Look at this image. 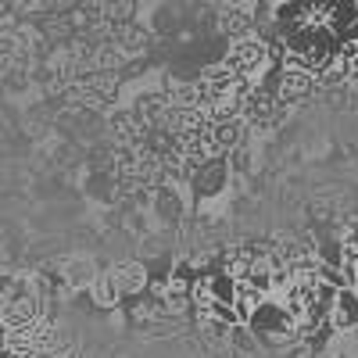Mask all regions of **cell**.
I'll list each match as a JSON object with an SVG mask.
<instances>
[{
	"mask_svg": "<svg viewBox=\"0 0 358 358\" xmlns=\"http://www.w3.org/2000/svg\"><path fill=\"white\" fill-rule=\"evenodd\" d=\"M355 322H358V294H355V287H344L330 308V326L334 330H351Z\"/></svg>",
	"mask_w": 358,
	"mask_h": 358,
	"instance_id": "4",
	"label": "cell"
},
{
	"mask_svg": "<svg viewBox=\"0 0 358 358\" xmlns=\"http://www.w3.org/2000/svg\"><path fill=\"white\" fill-rule=\"evenodd\" d=\"M241 83H251L258 79L265 69H268V57H265V43L255 40V36H244V40H236L226 54V62H222Z\"/></svg>",
	"mask_w": 358,
	"mask_h": 358,
	"instance_id": "1",
	"label": "cell"
},
{
	"mask_svg": "<svg viewBox=\"0 0 358 358\" xmlns=\"http://www.w3.org/2000/svg\"><path fill=\"white\" fill-rule=\"evenodd\" d=\"M308 94H315V76L283 65L280 79H276V101L280 104H297V101H305Z\"/></svg>",
	"mask_w": 358,
	"mask_h": 358,
	"instance_id": "2",
	"label": "cell"
},
{
	"mask_svg": "<svg viewBox=\"0 0 358 358\" xmlns=\"http://www.w3.org/2000/svg\"><path fill=\"white\" fill-rule=\"evenodd\" d=\"M108 276L115 280V287H118V294H122V297H126V294L140 297V294L147 290V265H143V262H136V258L118 262Z\"/></svg>",
	"mask_w": 358,
	"mask_h": 358,
	"instance_id": "3",
	"label": "cell"
},
{
	"mask_svg": "<svg viewBox=\"0 0 358 358\" xmlns=\"http://www.w3.org/2000/svg\"><path fill=\"white\" fill-rule=\"evenodd\" d=\"M190 179H194V190H197L201 197L215 194V190L226 183V158H212V162H204Z\"/></svg>",
	"mask_w": 358,
	"mask_h": 358,
	"instance_id": "5",
	"label": "cell"
},
{
	"mask_svg": "<svg viewBox=\"0 0 358 358\" xmlns=\"http://www.w3.org/2000/svg\"><path fill=\"white\" fill-rule=\"evenodd\" d=\"M90 297H94V305L97 308H115L118 301H122V294H118V287H115V280L104 273H97V280L94 283H90Z\"/></svg>",
	"mask_w": 358,
	"mask_h": 358,
	"instance_id": "6",
	"label": "cell"
},
{
	"mask_svg": "<svg viewBox=\"0 0 358 358\" xmlns=\"http://www.w3.org/2000/svg\"><path fill=\"white\" fill-rule=\"evenodd\" d=\"M158 212H162L165 219H179V215H183V204H179V197H176L172 190H162V194H158Z\"/></svg>",
	"mask_w": 358,
	"mask_h": 358,
	"instance_id": "7",
	"label": "cell"
}]
</instances>
